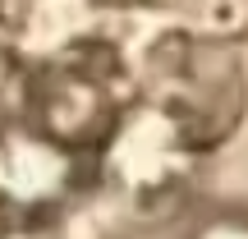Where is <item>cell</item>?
<instances>
[{
  "instance_id": "3957f363",
  "label": "cell",
  "mask_w": 248,
  "mask_h": 239,
  "mask_svg": "<svg viewBox=\"0 0 248 239\" xmlns=\"http://www.w3.org/2000/svg\"><path fill=\"white\" fill-rule=\"evenodd\" d=\"M78 179V157L37 133L18 111H0V230L51 216Z\"/></svg>"
},
{
  "instance_id": "6da1fadb",
  "label": "cell",
  "mask_w": 248,
  "mask_h": 239,
  "mask_svg": "<svg viewBox=\"0 0 248 239\" xmlns=\"http://www.w3.org/2000/svg\"><path fill=\"white\" fill-rule=\"evenodd\" d=\"M18 115L78 157L83 147H101L129 115V69L120 51L97 37L60 46L51 55H37L32 69H23L18 88Z\"/></svg>"
},
{
  "instance_id": "7a4b0ae2",
  "label": "cell",
  "mask_w": 248,
  "mask_h": 239,
  "mask_svg": "<svg viewBox=\"0 0 248 239\" xmlns=\"http://www.w3.org/2000/svg\"><path fill=\"white\" fill-rule=\"evenodd\" d=\"M147 106L161 111L193 147H212L239 124L244 74L216 37L170 32L147 55Z\"/></svg>"
},
{
  "instance_id": "277c9868",
  "label": "cell",
  "mask_w": 248,
  "mask_h": 239,
  "mask_svg": "<svg viewBox=\"0 0 248 239\" xmlns=\"http://www.w3.org/2000/svg\"><path fill=\"white\" fill-rule=\"evenodd\" d=\"M188 239H248V216H244V212L212 216V221H202Z\"/></svg>"
}]
</instances>
